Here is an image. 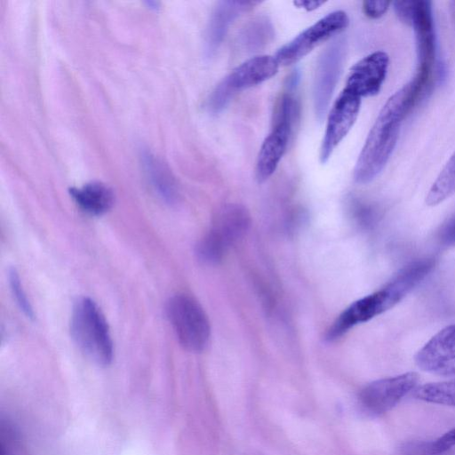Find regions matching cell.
Wrapping results in <instances>:
<instances>
[{"mask_svg":"<svg viewBox=\"0 0 455 455\" xmlns=\"http://www.w3.org/2000/svg\"><path fill=\"white\" fill-rule=\"evenodd\" d=\"M140 160L146 178L155 194L167 204H176L179 200V188L168 166L148 149L141 150Z\"/></svg>","mask_w":455,"mask_h":455,"instance_id":"cell-16","label":"cell"},{"mask_svg":"<svg viewBox=\"0 0 455 455\" xmlns=\"http://www.w3.org/2000/svg\"><path fill=\"white\" fill-rule=\"evenodd\" d=\"M279 66L275 57L271 55H257L245 60L215 86L207 100L208 111L219 114L238 92L274 76Z\"/></svg>","mask_w":455,"mask_h":455,"instance_id":"cell-4","label":"cell"},{"mask_svg":"<svg viewBox=\"0 0 455 455\" xmlns=\"http://www.w3.org/2000/svg\"><path fill=\"white\" fill-rule=\"evenodd\" d=\"M441 240L445 245L455 244V215L443 226L441 232Z\"/></svg>","mask_w":455,"mask_h":455,"instance_id":"cell-28","label":"cell"},{"mask_svg":"<svg viewBox=\"0 0 455 455\" xmlns=\"http://www.w3.org/2000/svg\"><path fill=\"white\" fill-rule=\"evenodd\" d=\"M413 395L427 403L455 408V379L424 384L414 389Z\"/></svg>","mask_w":455,"mask_h":455,"instance_id":"cell-21","label":"cell"},{"mask_svg":"<svg viewBox=\"0 0 455 455\" xmlns=\"http://www.w3.org/2000/svg\"><path fill=\"white\" fill-rule=\"evenodd\" d=\"M455 193V151L431 186L426 204L436 205Z\"/></svg>","mask_w":455,"mask_h":455,"instance_id":"cell-20","label":"cell"},{"mask_svg":"<svg viewBox=\"0 0 455 455\" xmlns=\"http://www.w3.org/2000/svg\"><path fill=\"white\" fill-rule=\"evenodd\" d=\"M258 4L254 1L230 0L216 4L205 30L204 52L207 57L216 53L235 20Z\"/></svg>","mask_w":455,"mask_h":455,"instance_id":"cell-14","label":"cell"},{"mask_svg":"<svg viewBox=\"0 0 455 455\" xmlns=\"http://www.w3.org/2000/svg\"><path fill=\"white\" fill-rule=\"evenodd\" d=\"M391 307H393L383 288L366 295L344 309L328 329L325 339L328 341L335 340L354 326L367 322Z\"/></svg>","mask_w":455,"mask_h":455,"instance_id":"cell-13","label":"cell"},{"mask_svg":"<svg viewBox=\"0 0 455 455\" xmlns=\"http://www.w3.org/2000/svg\"><path fill=\"white\" fill-rule=\"evenodd\" d=\"M350 212L355 222L364 228L374 226L379 218V211L375 205L358 198L350 202Z\"/></svg>","mask_w":455,"mask_h":455,"instance_id":"cell-22","label":"cell"},{"mask_svg":"<svg viewBox=\"0 0 455 455\" xmlns=\"http://www.w3.org/2000/svg\"><path fill=\"white\" fill-rule=\"evenodd\" d=\"M70 333L79 349L98 365H108L114 348L106 318L88 297L77 299L70 318Z\"/></svg>","mask_w":455,"mask_h":455,"instance_id":"cell-2","label":"cell"},{"mask_svg":"<svg viewBox=\"0 0 455 455\" xmlns=\"http://www.w3.org/2000/svg\"><path fill=\"white\" fill-rule=\"evenodd\" d=\"M389 57L376 51L357 61L350 69L344 90L359 98L379 93L387 74Z\"/></svg>","mask_w":455,"mask_h":455,"instance_id":"cell-12","label":"cell"},{"mask_svg":"<svg viewBox=\"0 0 455 455\" xmlns=\"http://www.w3.org/2000/svg\"><path fill=\"white\" fill-rule=\"evenodd\" d=\"M166 315L181 346L193 352L204 349L210 339V322L194 298L187 294L172 297Z\"/></svg>","mask_w":455,"mask_h":455,"instance_id":"cell-5","label":"cell"},{"mask_svg":"<svg viewBox=\"0 0 455 455\" xmlns=\"http://www.w3.org/2000/svg\"><path fill=\"white\" fill-rule=\"evenodd\" d=\"M275 36L272 22L265 16L256 17L241 29L237 45L243 52H254L265 48Z\"/></svg>","mask_w":455,"mask_h":455,"instance_id":"cell-19","label":"cell"},{"mask_svg":"<svg viewBox=\"0 0 455 455\" xmlns=\"http://www.w3.org/2000/svg\"><path fill=\"white\" fill-rule=\"evenodd\" d=\"M435 259L425 258L414 260L404 267L382 287L394 307L400 302L413 288H415L433 270Z\"/></svg>","mask_w":455,"mask_h":455,"instance_id":"cell-17","label":"cell"},{"mask_svg":"<svg viewBox=\"0 0 455 455\" xmlns=\"http://www.w3.org/2000/svg\"><path fill=\"white\" fill-rule=\"evenodd\" d=\"M346 51V40L337 38L326 47L317 60L313 98L315 112L318 119H322L328 109L332 93L341 74Z\"/></svg>","mask_w":455,"mask_h":455,"instance_id":"cell-9","label":"cell"},{"mask_svg":"<svg viewBox=\"0 0 455 455\" xmlns=\"http://www.w3.org/2000/svg\"><path fill=\"white\" fill-rule=\"evenodd\" d=\"M411 25L413 27L418 60L417 72L411 81L421 96L428 89L435 61V33L432 3L427 0L414 2Z\"/></svg>","mask_w":455,"mask_h":455,"instance_id":"cell-6","label":"cell"},{"mask_svg":"<svg viewBox=\"0 0 455 455\" xmlns=\"http://www.w3.org/2000/svg\"><path fill=\"white\" fill-rule=\"evenodd\" d=\"M294 5L306 11H313L324 4L323 1H295Z\"/></svg>","mask_w":455,"mask_h":455,"instance_id":"cell-29","label":"cell"},{"mask_svg":"<svg viewBox=\"0 0 455 455\" xmlns=\"http://www.w3.org/2000/svg\"><path fill=\"white\" fill-rule=\"evenodd\" d=\"M452 10H453V13L455 14V2H452Z\"/></svg>","mask_w":455,"mask_h":455,"instance_id":"cell-30","label":"cell"},{"mask_svg":"<svg viewBox=\"0 0 455 455\" xmlns=\"http://www.w3.org/2000/svg\"><path fill=\"white\" fill-rule=\"evenodd\" d=\"M293 128L287 123H273L272 130L264 140L257 157L255 175L259 182L267 180L276 170L286 152Z\"/></svg>","mask_w":455,"mask_h":455,"instance_id":"cell-15","label":"cell"},{"mask_svg":"<svg viewBox=\"0 0 455 455\" xmlns=\"http://www.w3.org/2000/svg\"><path fill=\"white\" fill-rule=\"evenodd\" d=\"M9 284L16 303L23 314L29 319H34L35 313L30 301L22 287L19 273L15 268H11L8 273Z\"/></svg>","mask_w":455,"mask_h":455,"instance_id":"cell-23","label":"cell"},{"mask_svg":"<svg viewBox=\"0 0 455 455\" xmlns=\"http://www.w3.org/2000/svg\"><path fill=\"white\" fill-rule=\"evenodd\" d=\"M250 220L248 211L241 204L220 206L213 217L212 228L196 244L198 259L208 264L220 261L228 249L246 233Z\"/></svg>","mask_w":455,"mask_h":455,"instance_id":"cell-3","label":"cell"},{"mask_svg":"<svg viewBox=\"0 0 455 455\" xmlns=\"http://www.w3.org/2000/svg\"><path fill=\"white\" fill-rule=\"evenodd\" d=\"M361 100L343 89L334 101L320 148L319 158L322 164L330 159L335 148L352 129L359 115Z\"/></svg>","mask_w":455,"mask_h":455,"instance_id":"cell-10","label":"cell"},{"mask_svg":"<svg viewBox=\"0 0 455 455\" xmlns=\"http://www.w3.org/2000/svg\"><path fill=\"white\" fill-rule=\"evenodd\" d=\"M423 371L455 378V324L446 326L434 335L415 356Z\"/></svg>","mask_w":455,"mask_h":455,"instance_id":"cell-11","label":"cell"},{"mask_svg":"<svg viewBox=\"0 0 455 455\" xmlns=\"http://www.w3.org/2000/svg\"><path fill=\"white\" fill-rule=\"evenodd\" d=\"M455 446V427L433 442H428L429 455H442Z\"/></svg>","mask_w":455,"mask_h":455,"instance_id":"cell-24","label":"cell"},{"mask_svg":"<svg viewBox=\"0 0 455 455\" xmlns=\"http://www.w3.org/2000/svg\"><path fill=\"white\" fill-rule=\"evenodd\" d=\"M419 380L416 372L375 380L358 394V404L370 416H380L392 410L408 393L415 389Z\"/></svg>","mask_w":455,"mask_h":455,"instance_id":"cell-8","label":"cell"},{"mask_svg":"<svg viewBox=\"0 0 455 455\" xmlns=\"http://www.w3.org/2000/svg\"><path fill=\"white\" fill-rule=\"evenodd\" d=\"M415 1H395L393 3L394 10L399 20L411 25Z\"/></svg>","mask_w":455,"mask_h":455,"instance_id":"cell-26","label":"cell"},{"mask_svg":"<svg viewBox=\"0 0 455 455\" xmlns=\"http://www.w3.org/2000/svg\"><path fill=\"white\" fill-rule=\"evenodd\" d=\"M419 100L410 82L388 98L356 160L353 174L356 183H369L381 172L396 145L403 120Z\"/></svg>","mask_w":455,"mask_h":455,"instance_id":"cell-1","label":"cell"},{"mask_svg":"<svg viewBox=\"0 0 455 455\" xmlns=\"http://www.w3.org/2000/svg\"><path fill=\"white\" fill-rule=\"evenodd\" d=\"M400 455H429L428 442H410L401 448Z\"/></svg>","mask_w":455,"mask_h":455,"instance_id":"cell-27","label":"cell"},{"mask_svg":"<svg viewBox=\"0 0 455 455\" xmlns=\"http://www.w3.org/2000/svg\"><path fill=\"white\" fill-rule=\"evenodd\" d=\"M348 24L349 18L344 11L330 12L279 48L275 57L280 65L294 64L318 44L343 31Z\"/></svg>","mask_w":455,"mask_h":455,"instance_id":"cell-7","label":"cell"},{"mask_svg":"<svg viewBox=\"0 0 455 455\" xmlns=\"http://www.w3.org/2000/svg\"><path fill=\"white\" fill-rule=\"evenodd\" d=\"M390 4L389 1H364L363 2V11L367 17L378 19L387 12Z\"/></svg>","mask_w":455,"mask_h":455,"instance_id":"cell-25","label":"cell"},{"mask_svg":"<svg viewBox=\"0 0 455 455\" xmlns=\"http://www.w3.org/2000/svg\"><path fill=\"white\" fill-rule=\"evenodd\" d=\"M69 195L81 210L94 216H100L108 212L115 200L112 189L100 181H92L78 188H70Z\"/></svg>","mask_w":455,"mask_h":455,"instance_id":"cell-18","label":"cell"}]
</instances>
